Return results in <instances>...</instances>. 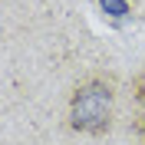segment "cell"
Listing matches in <instances>:
<instances>
[{"label":"cell","mask_w":145,"mask_h":145,"mask_svg":"<svg viewBox=\"0 0 145 145\" xmlns=\"http://www.w3.org/2000/svg\"><path fill=\"white\" fill-rule=\"evenodd\" d=\"M135 135H138V142L145 145V109L138 112V119H135Z\"/></svg>","instance_id":"277c9868"},{"label":"cell","mask_w":145,"mask_h":145,"mask_svg":"<svg viewBox=\"0 0 145 145\" xmlns=\"http://www.w3.org/2000/svg\"><path fill=\"white\" fill-rule=\"evenodd\" d=\"M99 7H102V13H109L112 20H125L129 13H132V7H129L125 0H99Z\"/></svg>","instance_id":"7a4b0ae2"},{"label":"cell","mask_w":145,"mask_h":145,"mask_svg":"<svg viewBox=\"0 0 145 145\" xmlns=\"http://www.w3.org/2000/svg\"><path fill=\"white\" fill-rule=\"evenodd\" d=\"M116 116V82L109 76H86L69 96V129L82 135H106Z\"/></svg>","instance_id":"6da1fadb"},{"label":"cell","mask_w":145,"mask_h":145,"mask_svg":"<svg viewBox=\"0 0 145 145\" xmlns=\"http://www.w3.org/2000/svg\"><path fill=\"white\" fill-rule=\"evenodd\" d=\"M132 96H135V102L145 109V72H138L135 79H132Z\"/></svg>","instance_id":"3957f363"}]
</instances>
